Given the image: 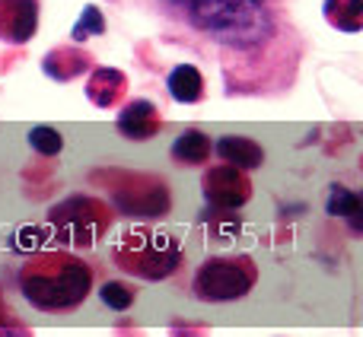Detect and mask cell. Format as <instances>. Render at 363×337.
<instances>
[{
    "instance_id": "6da1fadb",
    "label": "cell",
    "mask_w": 363,
    "mask_h": 337,
    "mask_svg": "<svg viewBox=\"0 0 363 337\" xmlns=\"http://www.w3.org/2000/svg\"><path fill=\"white\" fill-rule=\"evenodd\" d=\"M150 16L163 19L182 35L211 42L226 74V93H268L274 70L284 83L294 80L300 48L294 25L284 19L281 0H134Z\"/></svg>"
},
{
    "instance_id": "7a4b0ae2",
    "label": "cell",
    "mask_w": 363,
    "mask_h": 337,
    "mask_svg": "<svg viewBox=\"0 0 363 337\" xmlns=\"http://www.w3.org/2000/svg\"><path fill=\"white\" fill-rule=\"evenodd\" d=\"M93 290V270L67 251H42L19 268V293L38 312H74Z\"/></svg>"
},
{
    "instance_id": "3957f363",
    "label": "cell",
    "mask_w": 363,
    "mask_h": 337,
    "mask_svg": "<svg viewBox=\"0 0 363 337\" xmlns=\"http://www.w3.org/2000/svg\"><path fill=\"white\" fill-rule=\"evenodd\" d=\"M112 261H115V268H121L125 274L138 277V280L157 283L179 270L182 245L169 232L138 226V229H128L118 239V245L112 249Z\"/></svg>"
},
{
    "instance_id": "277c9868",
    "label": "cell",
    "mask_w": 363,
    "mask_h": 337,
    "mask_svg": "<svg viewBox=\"0 0 363 337\" xmlns=\"http://www.w3.org/2000/svg\"><path fill=\"white\" fill-rule=\"evenodd\" d=\"M258 268L249 255H213L191 277V293L201 302H236L252 293Z\"/></svg>"
},
{
    "instance_id": "5b68a950",
    "label": "cell",
    "mask_w": 363,
    "mask_h": 337,
    "mask_svg": "<svg viewBox=\"0 0 363 337\" xmlns=\"http://www.w3.org/2000/svg\"><path fill=\"white\" fill-rule=\"evenodd\" d=\"M48 223L55 226L57 239H61L64 245H83V249H93V245L106 236L108 223H112V210L96 198L74 194V198L61 200L57 207H51Z\"/></svg>"
},
{
    "instance_id": "8992f818",
    "label": "cell",
    "mask_w": 363,
    "mask_h": 337,
    "mask_svg": "<svg viewBox=\"0 0 363 337\" xmlns=\"http://www.w3.org/2000/svg\"><path fill=\"white\" fill-rule=\"evenodd\" d=\"M112 200L125 217L134 219H157L169 213V188L153 175H125L112 188Z\"/></svg>"
},
{
    "instance_id": "52a82bcc",
    "label": "cell",
    "mask_w": 363,
    "mask_h": 337,
    "mask_svg": "<svg viewBox=\"0 0 363 337\" xmlns=\"http://www.w3.org/2000/svg\"><path fill=\"white\" fill-rule=\"evenodd\" d=\"M201 191L207 204L220 210H239L252 200V181L236 166H211L201 175Z\"/></svg>"
},
{
    "instance_id": "ba28073f",
    "label": "cell",
    "mask_w": 363,
    "mask_h": 337,
    "mask_svg": "<svg viewBox=\"0 0 363 337\" xmlns=\"http://www.w3.org/2000/svg\"><path fill=\"white\" fill-rule=\"evenodd\" d=\"M38 32V0H0V42L26 45Z\"/></svg>"
},
{
    "instance_id": "9c48e42d",
    "label": "cell",
    "mask_w": 363,
    "mask_h": 337,
    "mask_svg": "<svg viewBox=\"0 0 363 337\" xmlns=\"http://www.w3.org/2000/svg\"><path fill=\"white\" fill-rule=\"evenodd\" d=\"M115 127L128 140H150L163 131V118H160V108L150 99H134L118 112Z\"/></svg>"
},
{
    "instance_id": "30bf717a",
    "label": "cell",
    "mask_w": 363,
    "mask_h": 337,
    "mask_svg": "<svg viewBox=\"0 0 363 337\" xmlns=\"http://www.w3.org/2000/svg\"><path fill=\"white\" fill-rule=\"evenodd\" d=\"M42 70L48 80L70 83L93 70V57H89V51H83L80 45H61V48H51L48 55L42 57Z\"/></svg>"
},
{
    "instance_id": "8fae6325",
    "label": "cell",
    "mask_w": 363,
    "mask_h": 337,
    "mask_svg": "<svg viewBox=\"0 0 363 337\" xmlns=\"http://www.w3.org/2000/svg\"><path fill=\"white\" fill-rule=\"evenodd\" d=\"M128 76L118 67H93L86 76V99L96 108H112L125 99Z\"/></svg>"
},
{
    "instance_id": "7c38bea8",
    "label": "cell",
    "mask_w": 363,
    "mask_h": 337,
    "mask_svg": "<svg viewBox=\"0 0 363 337\" xmlns=\"http://www.w3.org/2000/svg\"><path fill=\"white\" fill-rule=\"evenodd\" d=\"M213 153H217L226 166H236V168H242V172H252V168H258L264 163L262 144H255L252 137H239V134L220 137L217 144H213Z\"/></svg>"
},
{
    "instance_id": "4fadbf2b",
    "label": "cell",
    "mask_w": 363,
    "mask_h": 337,
    "mask_svg": "<svg viewBox=\"0 0 363 337\" xmlns=\"http://www.w3.org/2000/svg\"><path fill=\"white\" fill-rule=\"evenodd\" d=\"M166 89H169V96L182 105H198L201 99H204V76H201V70L194 67V64H179V67H172V74L166 76Z\"/></svg>"
},
{
    "instance_id": "5bb4252c",
    "label": "cell",
    "mask_w": 363,
    "mask_h": 337,
    "mask_svg": "<svg viewBox=\"0 0 363 337\" xmlns=\"http://www.w3.org/2000/svg\"><path fill=\"white\" fill-rule=\"evenodd\" d=\"M211 153H213V140L204 131H194V127L179 134L176 144H172V159L179 166H204L211 159Z\"/></svg>"
},
{
    "instance_id": "9a60e30c",
    "label": "cell",
    "mask_w": 363,
    "mask_h": 337,
    "mask_svg": "<svg viewBox=\"0 0 363 337\" xmlns=\"http://www.w3.org/2000/svg\"><path fill=\"white\" fill-rule=\"evenodd\" d=\"M328 25L338 32H360L363 29V0H325L322 4Z\"/></svg>"
},
{
    "instance_id": "2e32d148",
    "label": "cell",
    "mask_w": 363,
    "mask_h": 337,
    "mask_svg": "<svg viewBox=\"0 0 363 337\" xmlns=\"http://www.w3.org/2000/svg\"><path fill=\"white\" fill-rule=\"evenodd\" d=\"M325 210L332 213V217H338V219H351L354 229L360 226V198L351 191V188H345V185H332V188H328Z\"/></svg>"
},
{
    "instance_id": "e0dca14e",
    "label": "cell",
    "mask_w": 363,
    "mask_h": 337,
    "mask_svg": "<svg viewBox=\"0 0 363 337\" xmlns=\"http://www.w3.org/2000/svg\"><path fill=\"white\" fill-rule=\"evenodd\" d=\"M96 35H106V16H102V10L96 4H89V6H83L77 25L70 29V38H74L77 45H83V42H89V38H96Z\"/></svg>"
},
{
    "instance_id": "ac0fdd59",
    "label": "cell",
    "mask_w": 363,
    "mask_h": 337,
    "mask_svg": "<svg viewBox=\"0 0 363 337\" xmlns=\"http://www.w3.org/2000/svg\"><path fill=\"white\" fill-rule=\"evenodd\" d=\"M99 296H102V302H106L108 309H115V312H128V309L134 306V299H138V293H134L128 283H121V280H106L102 283V290H99Z\"/></svg>"
},
{
    "instance_id": "d6986e66",
    "label": "cell",
    "mask_w": 363,
    "mask_h": 337,
    "mask_svg": "<svg viewBox=\"0 0 363 337\" xmlns=\"http://www.w3.org/2000/svg\"><path fill=\"white\" fill-rule=\"evenodd\" d=\"M29 147L35 153H42V156H57V153L64 150V137L55 131V127L38 125L29 131Z\"/></svg>"
},
{
    "instance_id": "ffe728a7",
    "label": "cell",
    "mask_w": 363,
    "mask_h": 337,
    "mask_svg": "<svg viewBox=\"0 0 363 337\" xmlns=\"http://www.w3.org/2000/svg\"><path fill=\"white\" fill-rule=\"evenodd\" d=\"M6 325H13V315H10V309L4 306V296H0V328H6Z\"/></svg>"
}]
</instances>
